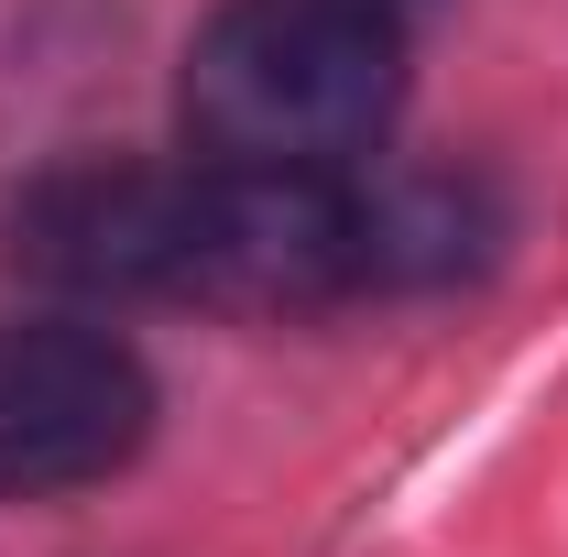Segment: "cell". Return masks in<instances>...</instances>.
Instances as JSON below:
<instances>
[{"label":"cell","instance_id":"cell-1","mask_svg":"<svg viewBox=\"0 0 568 557\" xmlns=\"http://www.w3.org/2000/svg\"><path fill=\"white\" fill-rule=\"evenodd\" d=\"M405 99L394 0H219L186 44V132L209 164L339 175Z\"/></svg>","mask_w":568,"mask_h":557},{"label":"cell","instance_id":"cell-2","mask_svg":"<svg viewBox=\"0 0 568 557\" xmlns=\"http://www.w3.org/2000/svg\"><path fill=\"white\" fill-rule=\"evenodd\" d=\"M361 198L306 164H197L175 175L164 230V295H197L230 317H306L328 295H361Z\"/></svg>","mask_w":568,"mask_h":557},{"label":"cell","instance_id":"cell-3","mask_svg":"<svg viewBox=\"0 0 568 557\" xmlns=\"http://www.w3.org/2000/svg\"><path fill=\"white\" fill-rule=\"evenodd\" d=\"M153 437V372L110 328H0V492L44 503V492L110 482Z\"/></svg>","mask_w":568,"mask_h":557},{"label":"cell","instance_id":"cell-4","mask_svg":"<svg viewBox=\"0 0 568 557\" xmlns=\"http://www.w3.org/2000/svg\"><path fill=\"white\" fill-rule=\"evenodd\" d=\"M164 230H175V175L67 164L22 198V263L88 295H164Z\"/></svg>","mask_w":568,"mask_h":557}]
</instances>
